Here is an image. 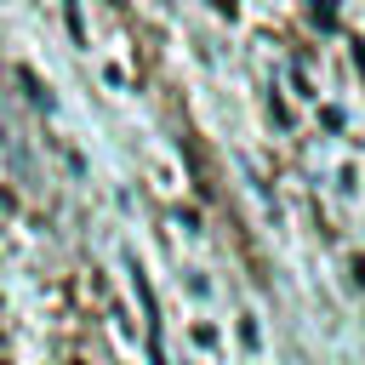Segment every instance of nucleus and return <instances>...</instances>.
I'll return each mask as SVG.
<instances>
[]
</instances>
